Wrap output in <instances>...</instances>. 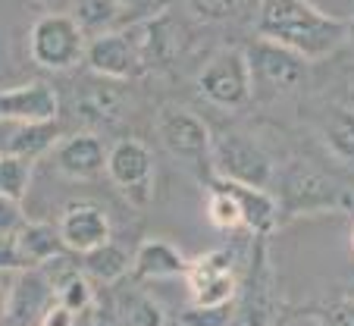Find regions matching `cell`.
Instances as JSON below:
<instances>
[{
  "instance_id": "obj_14",
  "label": "cell",
  "mask_w": 354,
  "mask_h": 326,
  "mask_svg": "<svg viewBox=\"0 0 354 326\" xmlns=\"http://www.w3.org/2000/svg\"><path fill=\"white\" fill-rule=\"evenodd\" d=\"M138 35L141 38H135V41H138L141 63H145V66H160V63L176 60L188 41V28L179 26L173 16H154V19H147L145 26L138 28Z\"/></svg>"
},
{
  "instance_id": "obj_38",
  "label": "cell",
  "mask_w": 354,
  "mask_h": 326,
  "mask_svg": "<svg viewBox=\"0 0 354 326\" xmlns=\"http://www.w3.org/2000/svg\"><path fill=\"white\" fill-rule=\"evenodd\" d=\"M348 32H351V35H354V26H351V28H348Z\"/></svg>"
},
{
  "instance_id": "obj_32",
  "label": "cell",
  "mask_w": 354,
  "mask_h": 326,
  "mask_svg": "<svg viewBox=\"0 0 354 326\" xmlns=\"http://www.w3.org/2000/svg\"><path fill=\"white\" fill-rule=\"evenodd\" d=\"M41 326H75V314H73V311H66V307H63L60 301H57V305L44 314Z\"/></svg>"
},
{
  "instance_id": "obj_37",
  "label": "cell",
  "mask_w": 354,
  "mask_h": 326,
  "mask_svg": "<svg viewBox=\"0 0 354 326\" xmlns=\"http://www.w3.org/2000/svg\"><path fill=\"white\" fill-rule=\"evenodd\" d=\"M351 248H354V229H351Z\"/></svg>"
},
{
  "instance_id": "obj_29",
  "label": "cell",
  "mask_w": 354,
  "mask_h": 326,
  "mask_svg": "<svg viewBox=\"0 0 354 326\" xmlns=\"http://www.w3.org/2000/svg\"><path fill=\"white\" fill-rule=\"evenodd\" d=\"M26 223H28V217L22 210V201L0 194V242H13L26 229Z\"/></svg>"
},
{
  "instance_id": "obj_22",
  "label": "cell",
  "mask_w": 354,
  "mask_h": 326,
  "mask_svg": "<svg viewBox=\"0 0 354 326\" xmlns=\"http://www.w3.org/2000/svg\"><path fill=\"white\" fill-rule=\"evenodd\" d=\"M116 323L120 326H163V307L145 289H122L116 295Z\"/></svg>"
},
{
  "instance_id": "obj_34",
  "label": "cell",
  "mask_w": 354,
  "mask_h": 326,
  "mask_svg": "<svg viewBox=\"0 0 354 326\" xmlns=\"http://www.w3.org/2000/svg\"><path fill=\"white\" fill-rule=\"evenodd\" d=\"M116 3H120V10L126 16H147L154 10L157 0H116Z\"/></svg>"
},
{
  "instance_id": "obj_5",
  "label": "cell",
  "mask_w": 354,
  "mask_h": 326,
  "mask_svg": "<svg viewBox=\"0 0 354 326\" xmlns=\"http://www.w3.org/2000/svg\"><path fill=\"white\" fill-rule=\"evenodd\" d=\"M198 91L201 98L220 110H235V107L248 104L254 88H251V69H248L245 51H239V47L216 51L207 60V66L201 69Z\"/></svg>"
},
{
  "instance_id": "obj_36",
  "label": "cell",
  "mask_w": 354,
  "mask_h": 326,
  "mask_svg": "<svg viewBox=\"0 0 354 326\" xmlns=\"http://www.w3.org/2000/svg\"><path fill=\"white\" fill-rule=\"evenodd\" d=\"M41 3H50V7H57V3H73V0H41Z\"/></svg>"
},
{
  "instance_id": "obj_35",
  "label": "cell",
  "mask_w": 354,
  "mask_h": 326,
  "mask_svg": "<svg viewBox=\"0 0 354 326\" xmlns=\"http://www.w3.org/2000/svg\"><path fill=\"white\" fill-rule=\"evenodd\" d=\"M7 295H10V289L0 282V326H3V317H7Z\"/></svg>"
},
{
  "instance_id": "obj_1",
  "label": "cell",
  "mask_w": 354,
  "mask_h": 326,
  "mask_svg": "<svg viewBox=\"0 0 354 326\" xmlns=\"http://www.w3.org/2000/svg\"><path fill=\"white\" fill-rule=\"evenodd\" d=\"M257 35L288 47L304 60H323L348 38V26L323 13L310 0H263L257 16Z\"/></svg>"
},
{
  "instance_id": "obj_10",
  "label": "cell",
  "mask_w": 354,
  "mask_h": 326,
  "mask_svg": "<svg viewBox=\"0 0 354 326\" xmlns=\"http://www.w3.org/2000/svg\"><path fill=\"white\" fill-rule=\"evenodd\" d=\"M85 60L94 75L113 79V82L132 79V75L145 66V63H141L138 41L126 32H107V35H97L94 41H88Z\"/></svg>"
},
{
  "instance_id": "obj_2",
  "label": "cell",
  "mask_w": 354,
  "mask_h": 326,
  "mask_svg": "<svg viewBox=\"0 0 354 326\" xmlns=\"http://www.w3.org/2000/svg\"><path fill=\"white\" fill-rule=\"evenodd\" d=\"M279 210L288 217L310 213H348L354 210V192L333 179L329 173L310 167L304 160H292L279 179Z\"/></svg>"
},
{
  "instance_id": "obj_17",
  "label": "cell",
  "mask_w": 354,
  "mask_h": 326,
  "mask_svg": "<svg viewBox=\"0 0 354 326\" xmlns=\"http://www.w3.org/2000/svg\"><path fill=\"white\" fill-rule=\"evenodd\" d=\"M188 264L192 260L182 257L176 251V245H169L163 239H151L135 254L132 273H135V280H176V276L188 273Z\"/></svg>"
},
{
  "instance_id": "obj_8",
  "label": "cell",
  "mask_w": 354,
  "mask_h": 326,
  "mask_svg": "<svg viewBox=\"0 0 354 326\" xmlns=\"http://www.w3.org/2000/svg\"><path fill=\"white\" fill-rule=\"evenodd\" d=\"M107 173L113 185L135 207L151 204V198H154V157L138 138H120L110 147Z\"/></svg>"
},
{
  "instance_id": "obj_18",
  "label": "cell",
  "mask_w": 354,
  "mask_h": 326,
  "mask_svg": "<svg viewBox=\"0 0 354 326\" xmlns=\"http://www.w3.org/2000/svg\"><path fill=\"white\" fill-rule=\"evenodd\" d=\"M13 248L22 270H38L47 260L60 257L63 239H60V229L50 226V223H26V229L13 239Z\"/></svg>"
},
{
  "instance_id": "obj_30",
  "label": "cell",
  "mask_w": 354,
  "mask_h": 326,
  "mask_svg": "<svg viewBox=\"0 0 354 326\" xmlns=\"http://www.w3.org/2000/svg\"><path fill=\"white\" fill-rule=\"evenodd\" d=\"M320 326H354V298H339L317 314Z\"/></svg>"
},
{
  "instance_id": "obj_7",
  "label": "cell",
  "mask_w": 354,
  "mask_h": 326,
  "mask_svg": "<svg viewBox=\"0 0 354 326\" xmlns=\"http://www.w3.org/2000/svg\"><path fill=\"white\" fill-rule=\"evenodd\" d=\"M85 32L75 26L73 16L50 13L32 28V60L44 69H69L85 60Z\"/></svg>"
},
{
  "instance_id": "obj_13",
  "label": "cell",
  "mask_w": 354,
  "mask_h": 326,
  "mask_svg": "<svg viewBox=\"0 0 354 326\" xmlns=\"http://www.w3.org/2000/svg\"><path fill=\"white\" fill-rule=\"evenodd\" d=\"M107 154L110 151L100 145L97 135L91 132L69 135L66 141L57 145V173L75 182L94 179V176L107 173Z\"/></svg>"
},
{
  "instance_id": "obj_25",
  "label": "cell",
  "mask_w": 354,
  "mask_h": 326,
  "mask_svg": "<svg viewBox=\"0 0 354 326\" xmlns=\"http://www.w3.org/2000/svg\"><path fill=\"white\" fill-rule=\"evenodd\" d=\"M235 257L229 251H210V254H201L198 260L188 264V289H198L204 282H214V280H223V276H232L235 273Z\"/></svg>"
},
{
  "instance_id": "obj_26",
  "label": "cell",
  "mask_w": 354,
  "mask_h": 326,
  "mask_svg": "<svg viewBox=\"0 0 354 326\" xmlns=\"http://www.w3.org/2000/svg\"><path fill=\"white\" fill-rule=\"evenodd\" d=\"M207 220L214 223L216 229H223V233H232V229L245 226V223H241V210H239V204H235V198L229 192H223L220 185H214V192H210Z\"/></svg>"
},
{
  "instance_id": "obj_12",
  "label": "cell",
  "mask_w": 354,
  "mask_h": 326,
  "mask_svg": "<svg viewBox=\"0 0 354 326\" xmlns=\"http://www.w3.org/2000/svg\"><path fill=\"white\" fill-rule=\"evenodd\" d=\"M57 229H60L63 248H69L75 254H88L110 242L107 213L97 204H91V201H73V204L63 207Z\"/></svg>"
},
{
  "instance_id": "obj_3",
  "label": "cell",
  "mask_w": 354,
  "mask_h": 326,
  "mask_svg": "<svg viewBox=\"0 0 354 326\" xmlns=\"http://www.w3.org/2000/svg\"><path fill=\"white\" fill-rule=\"evenodd\" d=\"M210 170L223 182H239V185L254 188H267L270 179H273V160L267 157V151L239 132L214 135Z\"/></svg>"
},
{
  "instance_id": "obj_6",
  "label": "cell",
  "mask_w": 354,
  "mask_h": 326,
  "mask_svg": "<svg viewBox=\"0 0 354 326\" xmlns=\"http://www.w3.org/2000/svg\"><path fill=\"white\" fill-rule=\"evenodd\" d=\"M245 57H248V69H251V88L257 94H267V98L292 91L308 73L304 57L292 53L282 44H273L267 38H257L245 51Z\"/></svg>"
},
{
  "instance_id": "obj_20",
  "label": "cell",
  "mask_w": 354,
  "mask_h": 326,
  "mask_svg": "<svg viewBox=\"0 0 354 326\" xmlns=\"http://www.w3.org/2000/svg\"><path fill=\"white\" fill-rule=\"evenodd\" d=\"M320 138L335 160H342L345 167H354V110H348V107L329 110V116L323 120Z\"/></svg>"
},
{
  "instance_id": "obj_11",
  "label": "cell",
  "mask_w": 354,
  "mask_h": 326,
  "mask_svg": "<svg viewBox=\"0 0 354 326\" xmlns=\"http://www.w3.org/2000/svg\"><path fill=\"white\" fill-rule=\"evenodd\" d=\"M60 114V98L47 82L0 88V123H50Z\"/></svg>"
},
{
  "instance_id": "obj_28",
  "label": "cell",
  "mask_w": 354,
  "mask_h": 326,
  "mask_svg": "<svg viewBox=\"0 0 354 326\" xmlns=\"http://www.w3.org/2000/svg\"><path fill=\"white\" fill-rule=\"evenodd\" d=\"M235 317V305H220V307H198L192 305L182 311L179 323L182 326H229Z\"/></svg>"
},
{
  "instance_id": "obj_4",
  "label": "cell",
  "mask_w": 354,
  "mask_h": 326,
  "mask_svg": "<svg viewBox=\"0 0 354 326\" xmlns=\"http://www.w3.org/2000/svg\"><path fill=\"white\" fill-rule=\"evenodd\" d=\"M157 132L163 138V147L173 154L176 160H182L192 173L207 176L210 170V151H214V135L204 126L201 116H194L192 110L182 107H167L157 120Z\"/></svg>"
},
{
  "instance_id": "obj_24",
  "label": "cell",
  "mask_w": 354,
  "mask_h": 326,
  "mask_svg": "<svg viewBox=\"0 0 354 326\" xmlns=\"http://www.w3.org/2000/svg\"><path fill=\"white\" fill-rule=\"evenodd\" d=\"M32 185V160L16 157V154H0V194L13 201H22Z\"/></svg>"
},
{
  "instance_id": "obj_31",
  "label": "cell",
  "mask_w": 354,
  "mask_h": 326,
  "mask_svg": "<svg viewBox=\"0 0 354 326\" xmlns=\"http://www.w3.org/2000/svg\"><path fill=\"white\" fill-rule=\"evenodd\" d=\"M185 7L204 19H226L239 7V0H185Z\"/></svg>"
},
{
  "instance_id": "obj_19",
  "label": "cell",
  "mask_w": 354,
  "mask_h": 326,
  "mask_svg": "<svg viewBox=\"0 0 354 326\" xmlns=\"http://www.w3.org/2000/svg\"><path fill=\"white\" fill-rule=\"evenodd\" d=\"M60 145V123H26V126H16V132L7 138V154L26 160H38L41 154H47L50 147Z\"/></svg>"
},
{
  "instance_id": "obj_27",
  "label": "cell",
  "mask_w": 354,
  "mask_h": 326,
  "mask_svg": "<svg viewBox=\"0 0 354 326\" xmlns=\"http://www.w3.org/2000/svg\"><path fill=\"white\" fill-rule=\"evenodd\" d=\"M57 301H60L66 311H73L75 317L85 314L88 307H94V289H91V280L85 273H79L75 280H69L66 286L57 292Z\"/></svg>"
},
{
  "instance_id": "obj_15",
  "label": "cell",
  "mask_w": 354,
  "mask_h": 326,
  "mask_svg": "<svg viewBox=\"0 0 354 326\" xmlns=\"http://www.w3.org/2000/svg\"><path fill=\"white\" fill-rule=\"evenodd\" d=\"M214 185H220L223 192H229L235 198L245 229H251L254 235H270L276 229V223H279V217H282L276 194H270L267 188L239 185V182H223V179H216Z\"/></svg>"
},
{
  "instance_id": "obj_9",
  "label": "cell",
  "mask_w": 354,
  "mask_h": 326,
  "mask_svg": "<svg viewBox=\"0 0 354 326\" xmlns=\"http://www.w3.org/2000/svg\"><path fill=\"white\" fill-rule=\"evenodd\" d=\"M57 305V292L41 270H19L7 295L3 326H41L44 314Z\"/></svg>"
},
{
  "instance_id": "obj_23",
  "label": "cell",
  "mask_w": 354,
  "mask_h": 326,
  "mask_svg": "<svg viewBox=\"0 0 354 326\" xmlns=\"http://www.w3.org/2000/svg\"><path fill=\"white\" fill-rule=\"evenodd\" d=\"M69 16L75 19V26L82 32H91L97 38V35L110 32V26L122 16V10L116 0H73L69 3Z\"/></svg>"
},
{
  "instance_id": "obj_16",
  "label": "cell",
  "mask_w": 354,
  "mask_h": 326,
  "mask_svg": "<svg viewBox=\"0 0 354 326\" xmlns=\"http://www.w3.org/2000/svg\"><path fill=\"white\" fill-rule=\"evenodd\" d=\"M122 104H126L122 85L113 79H100V75H94L91 82H82L79 94H75V114L97 126H110L120 120Z\"/></svg>"
},
{
  "instance_id": "obj_33",
  "label": "cell",
  "mask_w": 354,
  "mask_h": 326,
  "mask_svg": "<svg viewBox=\"0 0 354 326\" xmlns=\"http://www.w3.org/2000/svg\"><path fill=\"white\" fill-rule=\"evenodd\" d=\"M85 326H120V323H116V314H107L100 305H94L85 311Z\"/></svg>"
},
{
  "instance_id": "obj_21",
  "label": "cell",
  "mask_w": 354,
  "mask_h": 326,
  "mask_svg": "<svg viewBox=\"0 0 354 326\" xmlns=\"http://www.w3.org/2000/svg\"><path fill=\"white\" fill-rule=\"evenodd\" d=\"M132 270V257L122 251L116 242L94 248V251L82 254V273L88 280H100V282H120L122 276Z\"/></svg>"
},
{
  "instance_id": "obj_39",
  "label": "cell",
  "mask_w": 354,
  "mask_h": 326,
  "mask_svg": "<svg viewBox=\"0 0 354 326\" xmlns=\"http://www.w3.org/2000/svg\"><path fill=\"white\" fill-rule=\"evenodd\" d=\"M276 326H282V323H276Z\"/></svg>"
}]
</instances>
